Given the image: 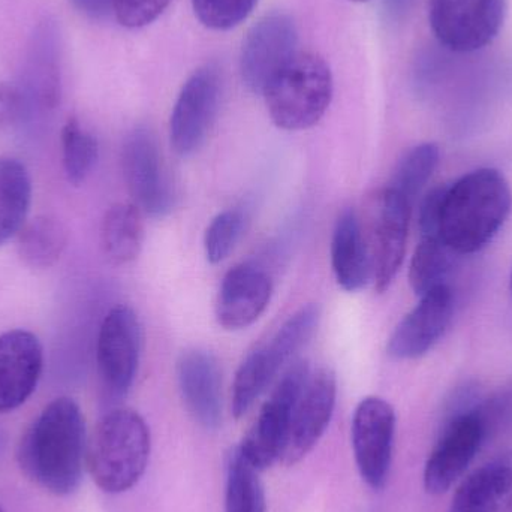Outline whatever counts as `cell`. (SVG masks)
<instances>
[{"instance_id": "1", "label": "cell", "mask_w": 512, "mask_h": 512, "mask_svg": "<svg viewBox=\"0 0 512 512\" xmlns=\"http://www.w3.org/2000/svg\"><path fill=\"white\" fill-rule=\"evenodd\" d=\"M86 453L83 412L74 400L60 397L45 406L24 433L18 463L36 486L66 496L80 486Z\"/></svg>"}, {"instance_id": "2", "label": "cell", "mask_w": 512, "mask_h": 512, "mask_svg": "<svg viewBox=\"0 0 512 512\" xmlns=\"http://www.w3.org/2000/svg\"><path fill=\"white\" fill-rule=\"evenodd\" d=\"M512 209L507 179L495 168H480L445 188L441 204V237L456 255L486 248Z\"/></svg>"}, {"instance_id": "3", "label": "cell", "mask_w": 512, "mask_h": 512, "mask_svg": "<svg viewBox=\"0 0 512 512\" xmlns=\"http://www.w3.org/2000/svg\"><path fill=\"white\" fill-rule=\"evenodd\" d=\"M150 447L149 426L138 412H108L87 445V468L96 486L111 495L131 490L146 472Z\"/></svg>"}, {"instance_id": "4", "label": "cell", "mask_w": 512, "mask_h": 512, "mask_svg": "<svg viewBox=\"0 0 512 512\" xmlns=\"http://www.w3.org/2000/svg\"><path fill=\"white\" fill-rule=\"evenodd\" d=\"M333 92V74L324 57L298 51L262 95L277 128L304 131L327 113Z\"/></svg>"}, {"instance_id": "5", "label": "cell", "mask_w": 512, "mask_h": 512, "mask_svg": "<svg viewBox=\"0 0 512 512\" xmlns=\"http://www.w3.org/2000/svg\"><path fill=\"white\" fill-rule=\"evenodd\" d=\"M309 375V367L304 361L289 367L243 439L239 450L259 472L280 462L292 414Z\"/></svg>"}, {"instance_id": "6", "label": "cell", "mask_w": 512, "mask_h": 512, "mask_svg": "<svg viewBox=\"0 0 512 512\" xmlns=\"http://www.w3.org/2000/svg\"><path fill=\"white\" fill-rule=\"evenodd\" d=\"M507 17V0H430L433 35L448 50L472 53L499 35Z\"/></svg>"}, {"instance_id": "7", "label": "cell", "mask_w": 512, "mask_h": 512, "mask_svg": "<svg viewBox=\"0 0 512 512\" xmlns=\"http://www.w3.org/2000/svg\"><path fill=\"white\" fill-rule=\"evenodd\" d=\"M122 165L135 206L150 218H167L176 207V191L149 129H134L126 137Z\"/></svg>"}, {"instance_id": "8", "label": "cell", "mask_w": 512, "mask_h": 512, "mask_svg": "<svg viewBox=\"0 0 512 512\" xmlns=\"http://www.w3.org/2000/svg\"><path fill=\"white\" fill-rule=\"evenodd\" d=\"M219 69L206 65L195 71L180 90L170 119L174 152L183 158L195 155L206 143L221 107Z\"/></svg>"}, {"instance_id": "9", "label": "cell", "mask_w": 512, "mask_h": 512, "mask_svg": "<svg viewBox=\"0 0 512 512\" xmlns=\"http://www.w3.org/2000/svg\"><path fill=\"white\" fill-rule=\"evenodd\" d=\"M298 30L294 18L285 12H271L259 18L243 39L240 75L256 95H262L283 66L298 53Z\"/></svg>"}, {"instance_id": "10", "label": "cell", "mask_w": 512, "mask_h": 512, "mask_svg": "<svg viewBox=\"0 0 512 512\" xmlns=\"http://www.w3.org/2000/svg\"><path fill=\"white\" fill-rule=\"evenodd\" d=\"M483 409L469 408L451 418L424 468V487L430 495H444L465 474L486 438Z\"/></svg>"}, {"instance_id": "11", "label": "cell", "mask_w": 512, "mask_h": 512, "mask_svg": "<svg viewBox=\"0 0 512 512\" xmlns=\"http://www.w3.org/2000/svg\"><path fill=\"white\" fill-rule=\"evenodd\" d=\"M140 319L128 306H116L107 313L99 330L96 361L102 384L114 399L126 396L134 385L140 364Z\"/></svg>"}, {"instance_id": "12", "label": "cell", "mask_w": 512, "mask_h": 512, "mask_svg": "<svg viewBox=\"0 0 512 512\" xmlns=\"http://www.w3.org/2000/svg\"><path fill=\"white\" fill-rule=\"evenodd\" d=\"M396 412L381 397L361 400L352 417L351 439L355 463L364 483L384 489L393 460Z\"/></svg>"}, {"instance_id": "13", "label": "cell", "mask_w": 512, "mask_h": 512, "mask_svg": "<svg viewBox=\"0 0 512 512\" xmlns=\"http://www.w3.org/2000/svg\"><path fill=\"white\" fill-rule=\"evenodd\" d=\"M412 204L391 188L376 200L370 237L372 280L378 292H385L396 279L406 254Z\"/></svg>"}, {"instance_id": "14", "label": "cell", "mask_w": 512, "mask_h": 512, "mask_svg": "<svg viewBox=\"0 0 512 512\" xmlns=\"http://www.w3.org/2000/svg\"><path fill=\"white\" fill-rule=\"evenodd\" d=\"M336 397V376L330 369H319L309 375L292 414L280 457L283 465L301 462L315 448L333 417Z\"/></svg>"}, {"instance_id": "15", "label": "cell", "mask_w": 512, "mask_h": 512, "mask_svg": "<svg viewBox=\"0 0 512 512\" xmlns=\"http://www.w3.org/2000/svg\"><path fill=\"white\" fill-rule=\"evenodd\" d=\"M454 300L450 286L442 285L421 297L420 303L397 325L388 340L387 352L394 360H417L432 351L444 337L453 319Z\"/></svg>"}, {"instance_id": "16", "label": "cell", "mask_w": 512, "mask_h": 512, "mask_svg": "<svg viewBox=\"0 0 512 512\" xmlns=\"http://www.w3.org/2000/svg\"><path fill=\"white\" fill-rule=\"evenodd\" d=\"M44 367V349L27 330L0 336V412L20 408L36 390Z\"/></svg>"}, {"instance_id": "17", "label": "cell", "mask_w": 512, "mask_h": 512, "mask_svg": "<svg viewBox=\"0 0 512 512\" xmlns=\"http://www.w3.org/2000/svg\"><path fill=\"white\" fill-rule=\"evenodd\" d=\"M29 105L30 117L54 110L60 102V42L53 21L36 27L26 63L17 83Z\"/></svg>"}, {"instance_id": "18", "label": "cell", "mask_w": 512, "mask_h": 512, "mask_svg": "<svg viewBox=\"0 0 512 512\" xmlns=\"http://www.w3.org/2000/svg\"><path fill=\"white\" fill-rule=\"evenodd\" d=\"M273 283L262 268L240 264L225 274L216 298V319L225 330L251 327L270 304Z\"/></svg>"}, {"instance_id": "19", "label": "cell", "mask_w": 512, "mask_h": 512, "mask_svg": "<svg viewBox=\"0 0 512 512\" xmlns=\"http://www.w3.org/2000/svg\"><path fill=\"white\" fill-rule=\"evenodd\" d=\"M180 394L191 417L206 430L222 424V376L210 352L192 349L177 361Z\"/></svg>"}, {"instance_id": "20", "label": "cell", "mask_w": 512, "mask_h": 512, "mask_svg": "<svg viewBox=\"0 0 512 512\" xmlns=\"http://www.w3.org/2000/svg\"><path fill=\"white\" fill-rule=\"evenodd\" d=\"M331 267L337 283L348 292L360 291L372 280L369 243L361 230L360 219L352 209L342 212L334 227Z\"/></svg>"}, {"instance_id": "21", "label": "cell", "mask_w": 512, "mask_h": 512, "mask_svg": "<svg viewBox=\"0 0 512 512\" xmlns=\"http://www.w3.org/2000/svg\"><path fill=\"white\" fill-rule=\"evenodd\" d=\"M450 512H512L511 463H493L466 478Z\"/></svg>"}, {"instance_id": "22", "label": "cell", "mask_w": 512, "mask_h": 512, "mask_svg": "<svg viewBox=\"0 0 512 512\" xmlns=\"http://www.w3.org/2000/svg\"><path fill=\"white\" fill-rule=\"evenodd\" d=\"M32 204V180L18 159L0 158V246L18 236Z\"/></svg>"}, {"instance_id": "23", "label": "cell", "mask_w": 512, "mask_h": 512, "mask_svg": "<svg viewBox=\"0 0 512 512\" xmlns=\"http://www.w3.org/2000/svg\"><path fill=\"white\" fill-rule=\"evenodd\" d=\"M143 242V212L135 204H114L107 210L102 219L101 245L113 264L125 265L135 261Z\"/></svg>"}, {"instance_id": "24", "label": "cell", "mask_w": 512, "mask_h": 512, "mask_svg": "<svg viewBox=\"0 0 512 512\" xmlns=\"http://www.w3.org/2000/svg\"><path fill=\"white\" fill-rule=\"evenodd\" d=\"M68 246V231L56 216L42 215L26 222L18 233V255L27 267H53Z\"/></svg>"}, {"instance_id": "25", "label": "cell", "mask_w": 512, "mask_h": 512, "mask_svg": "<svg viewBox=\"0 0 512 512\" xmlns=\"http://www.w3.org/2000/svg\"><path fill=\"white\" fill-rule=\"evenodd\" d=\"M227 512H267L264 486L259 471L243 456L239 448L228 457L225 481Z\"/></svg>"}, {"instance_id": "26", "label": "cell", "mask_w": 512, "mask_h": 512, "mask_svg": "<svg viewBox=\"0 0 512 512\" xmlns=\"http://www.w3.org/2000/svg\"><path fill=\"white\" fill-rule=\"evenodd\" d=\"M454 252L442 237H421L409 267V282L415 294L423 297L439 286L447 285Z\"/></svg>"}, {"instance_id": "27", "label": "cell", "mask_w": 512, "mask_h": 512, "mask_svg": "<svg viewBox=\"0 0 512 512\" xmlns=\"http://www.w3.org/2000/svg\"><path fill=\"white\" fill-rule=\"evenodd\" d=\"M98 140L77 119H69L62 129V159L66 179L81 185L98 162Z\"/></svg>"}, {"instance_id": "28", "label": "cell", "mask_w": 512, "mask_h": 512, "mask_svg": "<svg viewBox=\"0 0 512 512\" xmlns=\"http://www.w3.org/2000/svg\"><path fill=\"white\" fill-rule=\"evenodd\" d=\"M439 158H441V152L436 144L423 143L412 147L397 165L388 188L414 204L415 198L420 195L430 177L435 173Z\"/></svg>"}, {"instance_id": "29", "label": "cell", "mask_w": 512, "mask_h": 512, "mask_svg": "<svg viewBox=\"0 0 512 512\" xmlns=\"http://www.w3.org/2000/svg\"><path fill=\"white\" fill-rule=\"evenodd\" d=\"M276 375L262 348L255 349L245 358L237 370L231 390V412L237 420L248 414Z\"/></svg>"}, {"instance_id": "30", "label": "cell", "mask_w": 512, "mask_h": 512, "mask_svg": "<svg viewBox=\"0 0 512 512\" xmlns=\"http://www.w3.org/2000/svg\"><path fill=\"white\" fill-rule=\"evenodd\" d=\"M246 215L239 209L219 213L204 234V251L212 264H219L228 258L242 239L246 228Z\"/></svg>"}, {"instance_id": "31", "label": "cell", "mask_w": 512, "mask_h": 512, "mask_svg": "<svg viewBox=\"0 0 512 512\" xmlns=\"http://www.w3.org/2000/svg\"><path fill=\"white\" fill-rule=\"evenodd\" d=\"M258 0H192L201 24L213 30H230L251 15Z\"/></svg>"}, {"instance_id": "32", "label": "cell", "mask_w": 512, "mask_h": 512, "mask_svg": "<svg viewBox=\"0 0 512 512\" xmlns=\"http://www.w3.org/2000/svg\"><path fill=\"white\" fill-rule=\"evenodd\" d=\"M170 5V0H113L117 21L128 29L152 24Z\"/></svg>"}, {"instance_id": "33", "label": "cell", "mask_w": 512, "mask_h": 512, "mask_svg": "<svg viewBox=\"0 0 512 512\" xmlns=\"http://www.w3.org/2000/svg\"><path fill=\"white\" fill-rule=\"evenodd\" d=\"M29 119V105L20 86L0 81V131L15 128Z\"/></svg>"}, {"instance_id": "34", "label": "cell", "mask_w": 512, "mask_h": 512, "mask_svg": "<svg viewBox=\"0 0 512 512\" xmlns=\"http://www.w3.org/2000/svg\"><path fill=\"white\" fill-rule=\"evenodd\" d=\"M71 3L90 20H104L113 12V0H71Z\"/></svg>"}, {"instance_id": "35", "label": "cell", "mask_w": 512, "mask_h": 512, "mask_svg": "<svg viewBox=\"0 0 512 512\" xmlns=\"http://www.w3.org/2000/svg\"><path fill=\"white\" fill-rule=\"evenodd\" d=\"M412 0H387V9L394 17L405 14L411 6Z\"/></svg>"}, {"instance_id": "36", "label": "cell", "mask_w": 512, "mask_h": 512, "mask_svg": "<svg viewBox=\"0 0 512 512\" xmlns=\"http://www.w3.org/2000/svg\"><path fill=\"white\" fill-rule=\"evenodd\" d=\"M349 2L361 3V2H367V0H349Z\"/></svg>"}, {"instance_id": "37", "label": "cell", "mask_w": 512, "mask_h": 512, "mask_svg": "<svg viewBox=\"0 0 512 512\" xmlns=\"http://www.w3.org/2000/svg\"><path fill=\"white\" fill-rule=\"evenodd\" d=\"M511 294H512V276H511Z\"/></svg>"}, {"instance_id": "38", "label": "cell", "mask_w": 512, "mask_h": 512, "mask_svg": "<svg viewBox=\"0 0 512 512\" xmlns=\"http://www.w3.org/2000/svg\"><path fill=\"white\" fill-rule=\"evenodd\" d=\"M0 512H5V511L2 510V507H0Z\"/></svg>"}]
</instances>
